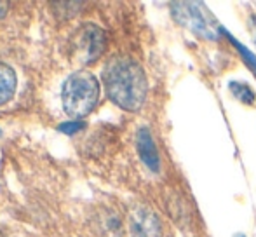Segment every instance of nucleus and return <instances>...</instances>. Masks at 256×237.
<instances>
[{
    "label": "nucleus",
    "mask_w": 256,
    "mask_h": 237,
    "mask_svg": "<svg viewBox=\"0 0 256 237\" xmlns=\"http://www.w3.org/2000/svg\"><path fill=\"white\" fill-rule=\"evenodd\" d=\"M103 84L110 100L120 108L136 112L146 98V75L138 61L117 56L103 70Z\"/></svg>",
    "instance_id": "1"
},
{
    "label": "nucleus",
    "mask_w": 256,
    "mask_h": 237,
    "mask_svg": "<svg viewBox=\"0 0 256 237\" xmlns=\"http://www.w3.org/2000/svg\"><path fill=\"white\" fill-rule=\"evenodd\" d=\"M100 96V84L91 72L78 70L63 84V110L74 118H82L94 110Z\"/></svg>",
    "instance_id": "2"
},
{
    "label": "nucleus",
    "mask_w": 256,
    "mask_h": 237,
    "mask_svg": "<svg viewBox=\"0 0 256 237\" xmlns=\"http://www.w3.org/2000/svg\"><path fill=\"white\" fill-rule=\"evenodd\" d=\"M171 10L174 20L182 26H186L194 34L208 38V40H216L218 34H222V26L214 21L204 4L200 2H172Z\"/></svg>",
    "instance_id": "3"
},
{
    "label": "nucleus",
    "mask_w": 256,
    "mask_h": 237,
    "mask_svg": "<svg viewBox=\"0 0 256 237\" xmlns=\"http://www.w3.org/2000/svg\"><path fill=\"white\" fill-rule=\"evenodd\" d=\"M106 44V35L100 26L86 23L77 28L70 38V58L78 64L92 63L102 56Z\"/></svg>",
    "instance_id": "4"
},
{
    "label": "nucleus",
    "mask_w": 256,
    "mask_h": 237,
    "mask_svg": "<svg viewBox=\"0 0 256 237\" xmlns=\"http://www.w3.org/2000/svg\"><path fill=\"white\" fill-rule=\"evenodd\" d=\"M129 230L132 237H160V222L148 208L134 206L129 213Z\"/></svg>",
    "instance_id": "5"
},
{
    "label": "nucleus",
    "mask_w": 256,
    "mask_h": 237,
    "mask_svg": "<svg viewBox=\"0 0 256 237\" xmlns=\"http://www.w3.org/2000/svg\"><path fill=\"white\" fill-rule=\"evenodd\" d=\"M136 146H138V154L143 162H145V166L148 168L150 171L157 173L158 168H160V160H158V152H157V146H155L152 134H150V129H146V128L140 129L138 136H136Z\"/></svg>",
    "instance_id": "6"
},
{
    "label": "nucleus",
    "mask_w": 256,
    "mask_h": 237,
    "mask_svg": "<svg viewBox=\"0 0 256 237\" xmlns=\"http://www.w3.org/2000/svg\"><path fill=\"white\" fill-rule=\"evenodd\" d=\"M16 91V74L10 66L0 63V105L7 103Z\"/></svg>",
    "instance_id": "7"
},
{
    "label": "nucleus",
    "mask_w": 256,
    "mask_h": 237,
    "mask_svg": "<svg viewBox=\"0 0 256 237\" xmlns=\"http://www.w3.org/2000/svg\"><path fill=\"white\" fill-rule=\"evenodd\" d=\"M230 91H232L234 96H236L240 103H244V105H253L256 100L253 89L248 84H244V82H230Z\"/></svg>",
    "instance_id": "8"
},
{
    "label": "nucleus",
    "mask_w": 256,
    "mask_h": 237,
    "mask_svg": "<svg viewBox=\"0 0 256 237\" xmlns=\"http://www.w3.org/2000/svg\"><path fill=\"white\" fill-rule=\"evenodd\" d=\"M222 34H223V35H225V37H226V38H228V40H230V42H232V44H234V46H236V49H237V51H239V54H240V56H242V58H244V60H246L248 66H250V68H251V70H253V72H254V75H256V56H254V54H251V52H250V51H248V49H246V48H244V46H242V44H239V42H237V40H236V38H234V37H232V35H230V34H228V32H225V30H223V28H222Z\"/></svg>",
    "instance_id": "9"
},
{
    "label": "nucleus",
    "mask_w": 256,
    "mask_h": 237,
    "mask_svg": "<svg viewBox=\"0 0 256 237\" xmlns=\"http://www.w3.org/2000/svg\"><path fill=\"white\" fill-rule=\"evenodd\" d=\"M80 129H84V122H78V120H68L60 126V131L64 132V134H75Z\"/></svg>",
    "instance_id": "10"
},
{
    "label": "nucleus",
    "mask_w": 256,
    "mask_h": 237,
    "mask_svg": "<svg viewBox=\"0 0 256 237\" xmlns=\"http://www.w3.org/2000/svg\"><path fill=\"white\" fill-rule=\"evenodd\" d=\"M236 237H244V236H242V234H237Z\"/></svg>",
    "instance_id": "11"
}]
</instances>
